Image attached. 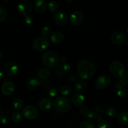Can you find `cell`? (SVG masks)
Returning a JSON list of instances; mask_svg holds the SVG:
<instances>
[{"label": "cell", "instance_id": "cell-1", "mask_svg": "<svg viewBox=\"0 0 128 128\" xmlns=\"http://www.w3.org/2000/svg\"><path fill=\"white\" fill-rule=\"evenodd\" d=\"M77 72L81 78L87 80L93 76L96 72V68L89 60H82L78 63Z\"/></svg>", "mask_w": 128, "mask_h": 128}, {"label": "cell", "instance_id": "cell-2", "mask_svg": "<svg viewBox=\"0 0 128 128\" xmlns=\"http://www.w3.org/2000/svg\"><path fill=\"white\" fill-rule=\"evenodd\" d=\"M71 107V102L68 98L61 96L54 101L53 108L56 111L61 113L68 112Z\"/></svg>", "mask_w": 128, "mask_h": 128}, {"label": "cell", "instance_id": "cell-3", "mask_svg": "<svg viewBox=\"0 0 128 128\" xmlns=\"http://www.w3.org/2000/svg\"><path fill=\"white\" fill-rule=\"evenodd\" d=\"M42 60L46 66L50 68L56 67L60 63V58L58 55L53 51H48L42 56Z\"/></svg>", "mask_w": 128, "mask_h": 128}, {"label": "cell", "instance_id": "cell-4", "mask_svg": "<svg viewBox=\"0 0 128 128\" xmlns=\"http://www.w3.org/2000/svg\"><path fill=\"white\" fill-rule=\"evenodd\" d=\"M110 70L111 71V73L114 75L117 78H121L122 76H124L125 72V67L120 61L117 60H114L111 61L110 64Z\"/></svg>", "mask_w": 128, "mask_h": 128}, {"label": "cell", "instance_id": "cell-5", "mask_svg": "<svg viewBox=\"0 0 128 128\" xmlns=\"http://www.w3.org/2000/svg\"><path fill=\"white\" fill-rule=\"evenodd\" d=\"M49 40L47 38L40 36L36 38L32 42V46L38 51H43L49 47Z\"/></svg>", "mask_w": 128, "mask_h": 128}, {"label": "cell", "instance_id": "cell-6", "mask_svg": "<svg viewBox=\"0 0 128 128\" xmlns=\"http://www.w3.org/2000/svg\"><path fill=\"white\" fill-rule=\"evenodd\" d=\"M22 114L27 120H33L38 116L39 112L38 110L35 106L28 105L23 108Z\"/></svg>", "mask_w": 128, "mask_h": 128}, {"label": "cell", "instance_id": "cell-7", "mask_svg": "<svg viewBox=\"0 0 128 128\" xmlns=\"http://www.w3.org/2000/svg\"><path fill=\"white\" fill-rule=\"evenodd\" d=\"M111 83V78L107 74L101 75L99 76L96 80V87L100 90H104L108 88Z\"/></svg>", "mask_w": 128, "mask_h": 128}, {"label": "cell", "instance_id": "cell-8", "mask_svg": "<svg viewBox=\"0 0 128 128\" xmlns=\"http://www.w3.org/2000/svg\"><path fill=\"white\" fill-rule=\"evenodd\" d=\"M18 11L22 16H28L31 12V4L27 0H22L18 3L17 6Z\"/></svg>", "mask_w": 128, "mask_h": 128}, {"label": "cell", "instance_id": "cell-9", "mask_svg": "<svg viewBox=\"0 0 128 128\" xmlns=\"http://www.w3.org/2000/svg\"><path fill=\"white\" fill-rule=\"evenodd\" d=\"M80 112L82 115L90 120H94L95 121H100L102 120L101 115L98 113H95L93 111L88 108L86 106H82L80 108Z\"/></svg>", "mask_w": 128, "mask_h": 128}, {"label": "cell", "instance_id": "cell-10", "mask_svg": "<svg viewBox=\"0 0 128 128\" xmlns=\"http://www.w3.org/2000/svg\"><path fill=\"white\" fill-rule=\"evenodd\" d=\"M84 16L82 12L80 11H76L72 12L69 18L70 23L73 26H78L83 22Z\"/></svg>", "mask_w": 128, "mask_h": 128}, {"label": "cell", "instance_id": "cell-11", "mask_svg": "<svg viewBox=\"0 0 128 128\" xmlns=\"http://www.w3.org/2000/svg\"><path fill=\"white\" fill-rule=\"evenodd\" d=\"M55 22L60 26H64L67 25L69 21L68 16L63 11H58L54 14L53 16Z\"/></svg>", "mask_w": 128, "mask_h": 128}, {"label": "cell", "instance_id": "cell-12", "mask_svg": "<svg viewBox=\"0 0 128 128\" xmlns=\"http://www.w3.org/2000/svg\"><path fill=\"white\" fill-rule=\"evenodd\" d=\"M111 40L114 45L122 44L126 40V36L122 31H117L112 34Z\"/></svg>", "mask_w": 128, "mask_h": 128}, {"label": "cell", "instance_id": "cell-13", "mask_svg": "<svg viewBox=\"0 0 128 128\" xmlns=\"http://www.w3.org/2000/svg\"><path fill=\"white\" fill-rule=\"evenodd\" d=\"M6 73L10 76H15L19 72V68L16 63L13 62H9L4 66Z\"/></svg>", "mask_w": 128, "mask_h": 128}, {"label": "cell", "instance_id": "cell-14", "mask_svg": "<svg viewBox=\"0 0 128 128\" xmlns=\"http://www.w3.org/2000/svg\"><path fill=\"white\" fill-rule=\"evenodd\" d=\"M15 90L14 84L11 81H6L1 86V91L5 96H11Z\"/></svg>", "mask_w": 128, "mask_h": 128}, {"label": "cell", "instance_id": "cell-15", "mask_svg": "<svg viewBox=\"0 0 128 128\" xmlns=\"http://www.w3.org/2000/svg\"><path fill=\"white\" fill-rule=\"evenodd\" d=\"M33 8L38 13H43L48 8V4L44 0H36L33 2Z\"/></svg>", "mask_w": 128, "mask_h": 128}, {"label": "cell", "instance_id": "cell-16", "mask_svg": "<svg viewBox=\"0 0 128 128\" xmlns=\"http://www.w3.org/2000/svg\"><path fill=\"white\" fill-rule=\"evenodd\" d=\"M39 108L43 112H48L52 108V104L51 100L48 98H42L39 101Z\"/></svg>", "mask_w": 128, "mask_h": 128}, {"label": "cell", "instance_id": "cell-17", "mask_svg": "<svg viewBox=\"0 0 128 128\" xmlns=\"http://www.w3.org/2000/svg\"><path fill=\"white\" fill-rule=\"evenodd\" d=\"M40 82L41 81H40V79L37 77H31L27 80L26 81V87L29 90H33L38 88L40 86Z\"/></svg>", "mask_w": 128, "mask_h": 128}, {"label": "cell", "instance_id": "cell-18", "mask_svg": "<svg viewBox=\"0 0 128 128\" xmlns=\"http://www.w3.org/2000/svg\"><path fill=\"white\" fill-rule=\"evenodd\" d=\"M50 40L52 43L55 44H58L61 43L64 41V36L62 32L56 31L51 34V35L50 36Z\"/></svg>", "mask_w": 128, "mask_h": 128}, {"label": "cell", "instance_id": "cell-19", "mask_svg": "<svg viewBox=\"0 0 128 128\" xmlns=\"http://www.w3.org/2000/svg\"><path fill=\"white\" fill-rule=\"evenodd\" d=\"M72 102L76 106H82L84 102V96L80 93L74 94L71 98Z\"/></svg>", "mask_w": 128, "mask_h": 128}, {"label": "cell", "instance_id": "cell-20", "mask_svg": "<svg viewBox=\"0 0 128 128\" xmlns=\"http://www.w3.org/2000/svg\"><path fill=\"white\" fill-rule=\"evenodd\" d=\"M11 120L10 113L7 110H1L0 111V123L3 125L10 123Z\"/></svg>", "mask_w": 128, "mask_h": 128}, {"label": "cell", "instance_id": "cell-21", "mask_svg": "<svg viewBox=\"0 0 128 128\" xmlns=\"http://www.w3.org/2000/svg\"><path fill=\"white\" fill-rule=\"evenodd\" d=\"M38 75L40 79L43 80H47L48 79L50 78V77L51 75V71L49 69L46 68H43L40 69L38 72Z\"/></svg>", "mask_w": 128, "mask_h": 128}, {"label": "cell", "instance_id": "cell-22", "mask_svg": "<svg viewBox=\"0 0 128 128\" xmlns=\"http://www.w3.org/2000/svg\"><path fill=\"white\" fill-rule=\"evenodd\" d=\"M118 121L121 124L124 125V126H127L128 123V111H125L123 112H121L120 114L118 116Z\"/></svg>", "mask_w": 128, "mask_h": 128}, {"label": "cell", "instance_id": "cell-23", "mask_svg": "<svg viewBox=\"0 0 128 128\" xmlns=\"http://www.w3.org/2000/svg\"><path fill=\"white\" fill-rule=\"evenodd\" d=\"M12 107L16 111H20L22 110L24 107V102L22 99L19 98L14 99L12 101Z\"/></svg>", "mask_w": 128, "mask_h": 128}, {"label": "cell", "instance_id": "cell-24", "mask_svg": "<svg viewBox=\"0 0 128 128\" xmlns=\"http://www.w3.org/2000/svg\"><path fill=\"white\" fill-rule=\"evenodd\" d=\"M116 92L118 96L121 98H126L128 96V90L125 87L121 86L120 85H116Z\"/></svg>", "mask_w": 128, "mask_h": 128}, {"label": "cell", "instance_id": "cell-25", "mask_svg": "<svg viewBox=\"0 0 128 128\" xmlns=\"http://www.w3.org/2000/svg\"><path fill=\"white\" fill-rule=\"evenodd\" d=\"M75 90L78 92H82L86 89V83L82 80H80L76 82L75 84Z\"/></svg>", "mask_w": 128, "mask_h": 128}, {"label": "cell", "instance_id": "cell-26", "mask_svg": "<svg viewBox=\"0 0 128 128\" xmlns=\"http://www.w3.org/2000/svg\"><path fill=\"white\" fill-rule=\"evenodd\" d=\"M106 113L108 116L111 118H116L118 116V111L115 108L110 106L108 107L106 110Z\"/></svg>", "mask_w": 128, "mask_h": 128}, {"label": "cell", "instance_id": "cell-27", "mask_svg": "<svg viewBox=\"0 0 128 128\" xmlns=\"http://www.w3.org/2000/svg\"><path fill=\"white\" fill-rule=\"evenodd\" d=\"M72 91L71 88L68 85H63L60 88V92L61 94L64 96H68Z\"/></svg>", "mask_w": 128, "mask_h": 128}, {"label": "cell", "instance_id": "cell-28", "mask_svg": "<svg viewBox=\"0 0 128 128\" xmlns=\"http://www.w3.org/2000/svg\"><path fill=\"white\" fill-rule=\"evenodd\" d=\"M48 8L51 12H55L58 9V4L56 1L52 0L49 2L48 4Z\"/></svg>", "mask_w": 128, "mask_h": 128}, {"label": "cell", "instance_id": "cell-29", "mask_svg": "<svg viewBox=\"0 0 128 128\" xmlns=\"http://www.w3.org/2000/svg\"><path fill=\"white\" fill-rule=\"evenodd\" d=\"M22 118H23V116H22V114L17 111V112H15L12 114V116H11V120L14 122H20L22 121Z\"/></svg>", "mask_w": 128, "mask_h": 128}, {"label": "cell", "instance_id": "cell-30", "mask_svg": "<svg viewBox=\"0 0 128 128\" xmlns=\"http://www.w3.org/2000/svg\"><path fill=\"white\" fill-rule=\"evenodd\" d=\"M97 127L98 128H111V125L107 120H101L98 122Z\"/></svg>", "mask_w": 128, "mask_h": 128}, {"label": "cell", "instance_id": "cell-31", "mask_svg": "<svg viewBox=\"0 0 128 128\" xmlns=\"http://www.w3.org/2000/svg\"><path fill=\"white\" fill-rule=\"evenodd\" d=\"M41 34L42 36L44 38H47L48 36H50L52 34V30L50 26H44L41 30Z\"/></svg>", "mask_w": 128, "mask_h": 128}, {"label": "cell", "instance_id": "cell-32", "mask_svg": "<svg viewBox=\"0 0 128 128\" xmlns=\"http://www.w3.org/2000/svg\"><path fill=\"white\" fill-rule=\"evenodd\" d=\"M60 69L62 72H70L71 69V67L70 64L66 63V62H62V63L60 64Z\"/></svg>", "mask_w": 128, "mask_h": 128}, {"label": "cell", "instance_id": "cell-33", "mask_svg": "<svg viewBox=\"0 0 128 128\" xmlns=\"http://www.w3.org/2000/svg\"><path fill=\"white\" fill-rule=\"evenodd\" d=\"M7 17V12L4 7L0 6V22H2Z\"/></svg>", "mask_w": 128, "mask_h": 128}, {"label": "cell", "instance_id": "cell-34", "mask_svg": "<svg viewBox=\"0 0 128 128\" xmlns=\"http://www.w3.org/2000/svg\"><path fill=\"white\" fill-rule=\"evenodd\" d=\"M128 84V80L126 77L125 76H122V77L120 78V80H119L117 84L120 85L121 86H123L125 87L126 86H127Z\"/></svg>", "mask_w": 128, "mask_h": 128}, {"label": "cell", "instance_id": "cell-35", "mask_svg": "<svg viewBox=\"0 0 128 128\" xmlns=\"http://www.w3.org/2000/svg\"><path fill=\"white\" fill-rule=\"evenodd\" d=\"M80 128H96L94 125L91 122H88V121H86L84 122L80 125Z\"/></svg>", "mask_w": 128, "mask_h": 128}, {"label": "cell", "instance_id": "cell-36", "mask_svg": "<svg viewBox=\"0 0 128 128\" xmlns=\"http://www.w3.org/2000/svg\"><path fill=\"white\" fill-rule=\"evenodd\" d=\"M24 22L26 24V25L27 26H30V25L32 24V22H33V20L31 17H30V16H25V19L24 20Z\"/></svg>", "mask_w": 128, "mask_h": 128}, {"label": "cell", "instance_id": "cell-37", "mask_svg": "<svg viewBox=\"0 0 128 128\" xmlns=\"http://www.w3.org/2000/svg\"><path fill=\"white\" fill-rule=\"evenodd\" d=\"M57 93L58 91L56 89H51V90H50V91L48 92L49 95L51 97H55L57 95Z\"/></svg>", "mask_w": 128, "mask_h": 128}, {"label": "cell", "instance_id": "cell-38", "mask_svg": "<svg viewBox=\"0 0 128 128\" xmlns=\"http://www.w3.org/2000/svg\"><path fill=\"white\" fill-rule=\"evenodd\" d=\"M40 85H41V86L44 88H48L49 85H50V82L47 80H43V81L40 82Z\"/></svg>", "mask_w": 128, "mask_h": 128}, {"label": "cell", "instance_id": "cell-39", "mask_svg": "<svg viewBox=\"0 0 128 128\" xmlns=\"http://www.w3.org/2000/svg\"><path fill=\"white\" fill-rule=\"evenodd\" d=\"M94 110H95V111H96V112H98V114H99V112H102V113H104V110L102 108V107H101V106H98V105H97V106L95 107Z\"/></svg>", "mask_w": 128, "mask_h": 128}, {"label": "cell", "instance_id": "cell-40", "mask_svg": "<svg viewBox=\"0 0 128 128\" xmlns=\"http://www.w3.org/2000/svg\"><path fill=\"white\" fill-rule=\"evenodd\" d=\"M4 77V73L3 72H2V70L0 69V80H1V79H2V78Z\"/></svg>", "mask_w": 128, "mask_h": 128}, {"label": "cell", "instance_id": "cell-41", "mask_svg": "<svg viewBox=\"0 0 128 128\" xmlns=\"http://www.w3.org/2000/svg\"><path fill=\"white\" fill-rule=\"evenodd\" d=\"M65 2H68V3H71V2H74L73 0H65Z\"/></svg>", "mask_w": 128, "mask_h": 128}, {"label": "cell", "instance_id": "cell-42", "mask_svg": "<svg viewBox=\"0 0 128 128\" xmlns=\"http://www.w3.org/2000/svg\"><path fill=\"white\" fill-rule=\"evenodd\" d=\"M2 56H3V53H2V52L1 50H0V59L2 58Z\"/></svg>", "mask_w": 128, "mask_h": 128}, {"label": "cell", "instance_id": "cell-43", "mask_svg": "<svg viewBox=\"0 0 128 128\" xmlns=\"http://www.w3.org/2000/svg\"><path fill=\"white\" fill-rule=\"evenodd\" d=\"M1 111V105L0 104V111Z\"/></svg>", "mask_w": 128, "mask_h": 128}]
</instances>
